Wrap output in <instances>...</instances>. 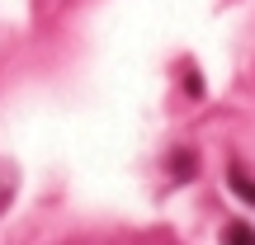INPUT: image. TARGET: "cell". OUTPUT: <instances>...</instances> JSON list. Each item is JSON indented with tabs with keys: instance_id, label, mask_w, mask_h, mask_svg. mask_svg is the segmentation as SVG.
I'll use <instances>...</instances> for the list:
<instances>
[{
	"instance_id": "1",
	"label": "cell",
	"mask_w": 255,
	"mask_h": 245,
	"mask_svg": "<svg viewBox=\"0 0 255 245\" xmlns=\"http://www.w3.org/2000/svg\"><path fill=\"white\" fill-rule=\"evenodd\" d=\"M232 184H237V193H241L246 203H255V179H246L241 170H232Z\"/></svg>"
},
{
	"instance_id": "2",
	"label": "cell",
	"mask_w": 255,
	"mask_h": 245,
	"mask_svg": "<svg viewBox=\"0 0 255 245\" xmlns=\"http://www.w3.org/2000/svg\"><path fill=\"white\" fill-rule=\"evenodd\" d=\"M227 245H255V231L251 227H232L227 231Z\"/></svg>"
}]
</instances>
